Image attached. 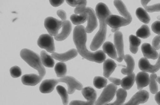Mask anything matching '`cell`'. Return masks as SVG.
I'll use <instances>...</instances> for the list:
<instances>
[{
  "instance_id": "7c38bea8",
  "label": "cell",
  "mask_w": 160,
  "mask_h": 105,
  "mask_svg": "<svg viewBox=\"0 0 160 105\" xmlns=\"http://www.w3.org/2000/svg\"><path fill=\"white\" fill-rule=\"evenodd\" d=\"M139 68L142 71L155 74L160 69V53L156 64L151 65L147 58H141L139 61Z\"/></svg>"
},
{
  "instance_id": "4dcf8cb0",
  "label": "cell",
  "mask_w": 160,
  "mask_h": 105,
  "mask_svg": "<svg viewBox=\"0 0 160 105\" xmlns=\"http://www.w3.org/2000/svg\"><path fill=\"white\" fill-rule=\"evenodd\" d=\"M150 2V0L147 1H141V4L144 7V10L145 11L148 12V13H153V12H159L160 11V3L156 4L151 6H147V4Z\"/></svg>"
},
{
  "instance_id": "30bf717a",
  "label": "cell",
  "mask_w": 160,
  "mask_h": 105,
  "mask_svg": "<svg viewBox=\"0 0 160 105\" xmlns=\"http://www.w3.org/2000/svg\"><path fill=\"white\" fill-rule=\"evenodd\" d=\"M37 44H38L40 48L46 49L48 52L52 53V54L55 53V49L54 39H53L52 36H51L50 35L43 34L42 36H40Z\"/></svg>"
},
{
  "instance_id": "5bb4252c",
  "label": "cell",
  "mask_w": 160,
  "mask_h": 105,
  "mask_svg": "<svg viewBox=\"0 0 160 105\" xmlns=\"http://www.w3.org/2000/svg\"><path fill=\"white\" fill-rule=\"evenodd\" d=\"M78 51L77 49H72L70 50L65 53H62V54H60V53H52L51 56L52 57V58H55L57 60L61 61V62H65L75 58V57L78 55Z\"/></svg>"
},
{
  "instance_id": "9c48e42d",
  "label": "cell",
  "mask_w": 160,
  "mask_h": 105,
  "mask_svg": "<svg viewBox=\"0 0 160 105\" xmlns=\"http://www.w3.org/2000/svg\"><path fill=\"white\" fill-rule=\"evenodd\" d=\"M63 21H61L53 17H48L44 21V26L51 36H58V31L62 26Z\"/></svg>"
},
{
  "instance_id": "b9f144b4",
  "label": "cell",
  "mask_w": 160,
  "mask_h": 105,
  "mask_svg": "<svg viewBox=\"0 0 160 105\" xmlns=\"http://www.w3.org/2000/svg\"><path fill=\"white\" fill-rule=\"evenodd\" d=\"M157 82H158L160 84V77H158L157 78Z\"/></svg>"
},
{
  "instance_id": "52a82bcc",
  "label": "cell",
  "mask_w": 160,
  "mask_h": 105,
  "mask_svg": "<svg viewBox=\"0 0 160 105\" xmlns=\"http://www.w3.org/2000/svg\"><path fill=\"white\" fill-rule=\"evenodd\" d=\"M117 90L118 88L115 85L112 83L108 85L106 88H104L100 97L96 101L95 105H104L111 102L116 95Z\"/></svg>"
},
{
  "instance_id": "60d3db41",
  "label": "cell",
  "mask_w": 160,
  "mask_h": 105,
  "mask_svg": "<svg viewBox=\"0 0 160 105\" xmlns=\"http://www.w3.org/2000/svg\"><path fill=\"white\" fill-rule=\"evenodd\" d=\"M155 101L159 105H160V91L156 93L155 95Z\"/></svg>"
},
{
  "instance_id": "f35d334b",
  "label": "cell",
  "mask_w": 160,
  "mask_h": 105,
  "mask_svg": "<svg viewBox=\"0 0 160 105\" xmlns=\"http://www.w3.org/2000/svg\"><path fill=\"white\" fill-rule=\"evenodd\" d=\"M63 2H64L63 0H54V1L51 0V1H50V3L53 7H58V6L62 5Z\"/></svg>"
},
{
  "instance_id": "836d02e7",
  "label": "cell",
  "mask_w": 160,
  "mask_h": 105,
  "mask_svg": "<svg viewBox=\"0 0 160 105\" xmlns=\"http://www.w3.org/2000/svg\"><path fill=\"white\" fill-rule=\"evenodd\" d=\"M67 4L69 5L72 6V7H86L87 5V2L85 0H67Z\"/></svg>"
},
{
  "instance_id": "7a4b0ae2",
  "label": "cell",
  "mask_w": 160,
  "mask_h": 105,
  "mask_svg": "<svg viewBox=\"0 0 160 105\" xmlns=\"http://www.w3.org/2000/svg\"><path fill=\"white\" fill-rule=\"evenodd\" d=\"M95 13L99 19L100 29L90 44V49L93 51L98 50L106 40V31H107L106 18L111 15V12L107 5L102 2L98 3L96 6Z\"/></svg>"
},
{
  "instance_id": "f1b7e54d",
  "label": "cell",
  "mask_w": 160,
  "mask_h": 105,
  "mask_svg": "<svg viewBox=\"0 0 160 105\" xmlns=\"http://www.w3.org/2000/svg\"><path fill=\"white\" fill-rule=\"evenodd\" d=\"M137 37L141 38H147L151 36V32H150V29L148 26L146 24H144L136 32Z\"/></svg>"
},
{
  "instance_id": "603a6c76",
  "label": "cell",
  "mask_w": 160,
  "mask_h": 105,
  "mask_svg": "<svg viewBox=\"0 0 160 105\" xmlns=\"http://www.w3.org/2000/svg\"><path fill=\"white\" fill-rule=\"evenodd\" d=\"M135 79H136V75H135V74L132 73L131 74L128 75L121 80V86L124 90H130L134 85Z\"/></svg>"
},
{
  "instance_id": "d6a6232c",
  "label": "cell",
  "mask_w": 160,
  "mask_h": 105,
  "mask_svg": "<svg viewBox=\"0 0 160 105\" xmlns=\"http://www.w3.org/2000/svg\"><path fill=\"white\" fill-rule=\"evenodd\" d=\"M93 84L95 88L101 89V88H106L107 86V79L105 77H95L94 78Z\"/></svg>"
},
{
  "instance_id": "ab89813d",
  "label": "cell",
  "mask_w": 160,
  "mask_h": 105,
  "mask_svg": "<svg viewBox=\"0 0 160 105\" xmlns=\"http://www.w3.org/2000/svg\"><path fill=\"white\" fill-rule=\"evenodd\" d=\"M108 80H109L110 82H112V84H114V85H115L116 86L121 85V80L120 79H118V78L108 77Z\"/></svg>"
},
{
  "instance_id": "2e32d148",
  "label": "cell",
  "mask_w": 160,
  "mask_h": 105,
  "mask_svg": "<svg viewBox=\"0 0 160 105\" xmlns=\"http://www.w3.org/2000/svg\"><path fill=\"white\" fill-rule=\"evenodd\" d=\"M72 31V24L69 21L66 20L63 21L62 24V31L60 32L58 36L55 37V39L58 41H62L65 40L69 36Z\"/></svg>"
},
{
  "instance_id": "cb8c5ba5",
  "label": "cell",
  "mask_w": 160,
  "mask_h": 105,
  "mask_svg": "<svg viewBox=\"0 0 160 105\" xmlns=\"http://www.w3.org/2000/svg\"><path fill=\"white\" fill-rule=\"evenodd\" d=\"M41 59H42V62L43 65H44V66H46L48 68L54 67V59L52 58V56L49 55L48 53H47V51H41Z\"/></svg>"
},
{
  "instance_id": "277c9868",
  "label": "cell",
  "mask_w": 160,
  "mask_h": 105,
  "mask_svg": "<svg viewBox=\"0 0 160 105\" xmlns=\"http://www.w3.org/2000/svg\"><path fill=\"white\" fill-rule=\"evenodd\" d=\"M20 56L30 66L37 70L39 74L40 77L43 79L46 74V70L43 65L42 59L38 56V55L30 49H24L20 52Z\"/></svg>"
},
{
  "instance_id": "5b68a950",
  "label": "cell",
  "mask_w": 160,
  "mask_h": 105,
  "mask_svg": "<svg viewBox=\"0 0 160 105\" xmlns=\"http://www.w3.org/2000/svg\"><path fill=\"white\" fill-rule=\"evenodd\" d=\"M75 13L83 14L86 13L87 15V26L85 28L87 33H91L94 30L97 28L98 26V21H97V15H96L95 11L91 7H75Z\"/></svg>"
},
{
  "instance_id": "ffe728a7",
  "label": "cell",
  "mask_w": 160,
  "mask_h": 105,
  "mask_svg": "<svg viewBox=\"0 0 160 105\" xmlns=\"http://www.w3.org/2000/svg\"><path fill=\"white\" fill-rule=\"evenodd\" d=\"M117 67V64L113 60L107 59L103 63V76L105 78L110 77V76L114 72Z\"/></svg>"
},
{
  "instance_id": "74e56055",
  "label": "cell",
  "mask_w": 160,
  "mask_h": 105,
  "mask_svg": "<svg viewBox=\"0 0 160 105\" xmlns=\"http://www.w3.org/2000/svg\"><path fill=\"white\" fill-rule=\"evenodd\" d=\"M57 15L61 18V19L63 21H66V18H67V14H66L65 11H63L62 10H59L57 11Z\"/></svg>"
},
{
  "instance_id": "ba28073f",
  "label": "cell",
  "mask_w": 160,
  "mask_h": 105,
  "mask_svg": "<svg viewBox=\"0 0 160 105\" xmlns=\"http://www.w3.org/2000/svg\"><path fill=\"white\" fill-rule=\"evenodd\" d=\"M82 95L85 98H87V102L75 100L70 102L69 105H95L97 98V93L93 88L91 87L84 88L82 90Z\"/></svg>"
},
{
  "instance_id": "1f68e13d",
  "label": "cell",
  "mask_w": 160,
  "mask_h": 105,
  "mask_svg": "<svg viewBox=\"0 0 160 105\" xmlns=\"http://www.w3.org/2000/svg\"><path fill=\"white\" fill-rule=\"evenodd\" d=\"M157 75L156 74H152L150 76V91L151 93L156 94L158 93V86L157 83Z\"/></svg>"
},
{
  "instance_id": "83f0119b",
  "label": "cell",
  "mask_w": 160,
  "mask_h": 105,
  "mask_svg": "<svg viewBox=\"0 0 160 105\" xmlns=\"http://www.w3.org/2000/svg\"><path fill=\"white\" fill-rule=\"evenodd\" d=\"M70 19L74 24L78 26L86 22V21L87 20V15L86 13L80 14V15L73 14L70 16Z\"/></svg>"
},
{
  "instance_id": "44dd1931",
  "label": "cell",
  "mask_w": 160,
  "mask_h": 105,
  "mask_svg": "<svg viewBox=\"0 0 160 105\" xmlns=\"http://www.w3.org/2000/svg\"><path fill=\"white\" fill-rule=\"evenodd\" d=\"M102 51L105 52V54H107L111 58L118 60V56L116 48L114 46V44H113L112 43L109 42V41H106L102 45Z\"/></svg>"
},
{
  "instance_id": "4316f807",
  "label": "cell",
  "mask_w": 160,
  "mask_h": 105,
  "mask_svg": "<svg viewBox=\"0 0 160 105\" xmlns=\"http://www.w3.org/2000/svg\"><path fill=\"white\" fill-rule=\"evenodd\" d=\"M55 71L56 75L58 76L59 78L64 77L67 72V65L63 62H59L55 65Z\"/></svg>"
},
{
  "instance_id": "7bdbcfd3",
  "label": "cell",
  "mask_w": 160,
  "mask_h": 105,
  "mask_svg": "<svg viewBox=\"0 0 160 105\" xmlns=\"http://www.w3.org/2000/svg\"><path fill=\"white\" fill-rule=\"evenodd\" d=\"M158 19L160 20V16H158Z\"/></svg>"
},
{
  "instance_id": "d590c367",
  "label": "cell",
  "mask_w": 160,
  "mask_h": 105,
  "mask_svg": "<svg viewBox=\"0 0 160 105\" xmlns=\"http://www.w3.org/2000/svg\"><path fill=\"white\" fill-rule=\"evenodd\" d=\"M152 46L155 50L160 49V36L154 37V38L152 41Z\"/></svg>"
},
{
  "instance_id": "8d00e7d4",
  "label": "cell",
  "mask_w": 160,
  "mask_h": 105,
  "mask_svg": "<svg viewBox=\"0 0 160 105\" xmlns=\"http://www.w3.org/2000/svg\"><path fill=\"white\" fill-rule=\"evenodd\" d=\"M151 29H152L153 32L160 36V21H157L153 22L151 25Z\"/></svg>"
},
{
  "instance_id": "3957f363",
  "label": "cell",
  "mask_w": 160,
  "mask_h": 105,
  "mask_svg": "<svg viewBox=\"0 0 160 105\" xmlns=\"http://www.w3.org/2000/svg\"><path fill=\"white\" fill-rule=\"evenodd\" d=\"M59 82H64L68 85V93L72 94L74 93L75 90H83V85L81 82L72 77H64L59 78L58 79H45L41 84L39 90L42 93H50L54 90V88L57 85Z\"/></svg>"
},
{
  "instance_id": "4fadbf2b",
  "label": "cell",
  "mask_w": 160,
  "mask_h": 105,
  "mask_svg": "<svg viewBox=\"0 0 160 105\" xmlns=\"http://www.w3.org/2000/svg\"><path fill=\"white\" fill-rule=\"evenodd\" d=\"M149 98V93L146 90H139L131 97L128 102L124 105H139L147 102Z\"/></svg>"
},
{
  "instance_id": "9a60e30c",
  "label": "cell",
  "mask_w": 160,
  "mask_h": 105,
  "mask_svg": "<svg viewBox=\"0 0 160 105\" xmlns=\"http://www.w3.org/2000/svg\"><path fill=\"white\" fill-rule=\"evenodd\" d=\"M135 82H137V89L141 90L143 88L146 87L150 84V76L146 72H139L136 76Z\"/></svg>"
},
{
  "instance_id": "7402d4cb",
  "label": "cell",
  "mask_w": 160,
  "mask_h": 105,
  "mask_svg": "<svg viewBox=\"0 0 160 105\" xmlns=\"http://www.w3.org/2000/svg\"><path fill=\"white\" fill-rule=\"evenodd\" d=\"M127 92L126 90H124L123 88H120V89L117 90L116 92V96H117V99L114 103H107V104L104 105H123L126 98L127 97Z\"/></svg>"
},
{
  "instance_id": "484cf974",
  "label": "cell",
  "mask_w": 160,
  "mask_h": 105,
  "mask_svg": "<svg viewBox=\"0 0 160 105\" xmlns=\"http://www.w3.org/2000/svg\"><path fill=\"white\" fill-rule=\"evenodd\" d=\"M136 15L139 20L145 24H148L151 21V18H150L148 13L142 7L137 8L136 10Z\"/></svg>"
},
{
  "instance_id": "e0dca14e",
  "label": "cell",
  "mask_w": 160,
  "mask_h": 105,
  "mask_svg": "<svg viewBox=\"0 0 160 105\" xmlns=\"http://www.w3.org/2000/svg\"><path fill=\"white\" fill-rule=\"evenodd\" d=\"M142 51L144 57L147 59L157 60L159 57V54H158L157 50H155L151 45L147 44V43L142 44Z\"/></svg>"
},
{
  "instance_id": "6da1fadb",
  "label": "cell",
  "mask_w": 160,
  "mask_h": 105,
  "mask_svg": "<svg viewBox=\"0 0 160 105\" xmlns=\"http://www.w3.org/2000/svg\"><path fill=\"white\" fill-rule=\"evenodd\" d=\"M87 32L83 26L78 25L74 28L73 41L78 54L87 60L101 63L106 60V54L103 51L91 52L87 49Z\"/></svg>"
},
{
  "instance_id": "d4e9b609",
  "label": "cell",
  "mask_w": 160,
  "mask_h": 105,
  "mask_svg": "<svg viewBox=\"0 0 160 105\" xmlns=\"http://www.w3.org/2000/svg\"><path fill=\"white\" fill-rule=\"evenodd\" d=\"M129 42H130V51L133 54H137L138 51V47L141 44V41L138 37L131 35L129 36Z\"/></svg>"
},
{
  "instance_id": "8fae6325",
  "label": "cell",
  "mask_w": 160,
  "mask_h": 105,
  "mask_svg": "<svg viewBox=\"0 0 160 105\" xmlns=\"http://www.w3.org/2000/svg\"><path fill=\"white\" fill-rule=\"evenodd\" d=\"M114 46H115L117 53L118 55V58L117 60L121 63L124 60V44H123V36L122 33L120 31H118L114 33Z\"/></svg>"
},
{
  "instance_id": "8992f818",
  "label": "cell",
  "mask_w": 160,
  "mask_h": 105,
  "mask_svg": "<svg viewBox=\"0 0 160 105\" xmlns=\"http://www.w3.org/2000/svg\"><path fill=\"white\" fill-rule=\"evenodd\" d=\"M131 21H132V16L131 14L123 17H120L117 15H110L106 18V24L112 27V32L115 33L121 26H127L131 24Z\"/></svg>"
},
{
  "instance_id": "f546056e",
  "label": "cell",
  "mask_w": 160,
  "mask_h": 105,
  "mask_svg": "<svg viewBox=\"0 0 160 105\" xmlns=\"http://www.w3.org/2000/svg\"><path fill=\"white\" fill-rule=\"evenodd\" d=\"M57 91H58V94L60 95L62 99V102L63 105H67L69 101V96H68V91L65 89V88H63V86L59 85L57 86L56 88Z\"/></svg>"
},
{
  "instance_id": "ac0fdd59",
  "label": "cell",
  "mask_w": 160,
  "mask_h": 105,
  "mask_svg": "<svg viewBox=\"0 0 160 105\" xmlns=\"http://www.w3.org/2000/svg\"><path fill=\"white\" fill-rule=\"evenodd\" d=\"M42 79L40 77L39 75L34 74H25L22 77V82L24 85L28 86H35L42 81Z\"/></svg>"
},
{
  "instance_id": "d6986e66",
  "label": "cell",
  "mask_w": 160,
  "mask_h": 105,
  "mask_svg": "<svg viewBox=\"0 0 160 105\" xmlns=\"http://www.w3.org/2000/svg\"><path fill=\"white\" fill-rule=\"evenodd\" d=\"M124 60L127 64V67L124 68V69L121 70V73L124 75H127V76L130 75L133 73V71H134V66H135L134 60L132 57L131 56V55H125Z\"/></svg>"
},
{
  "instance_id": "e575fe53",
  "label": "cell",
  "mask_w": 160,
  "mask_h": 105,
  "mask_svg": "<svg viewBox=\"0 0 160 105\" xmlns=\"http://www.w3.org/2000/svg\"><path fill=\"white\" fill-rule=\"evenodd\" d=\"M10 73L12 77L18 78L22 75V70L18 66H13L10 69Z\"/></svg>"
}]
</instances>
